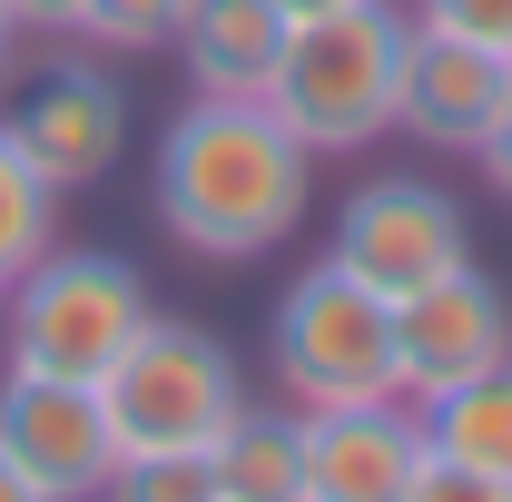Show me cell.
Instances as JSON below:
<instances>
[{
    "label": "cell",
    "mask_w": 512,
    "mask_h": 502,
    "mask_svg": "<svg viewBox=\"0 0 512 502\" xmlns=\"http://www.w3.org/2000/svg\"><path fill=\"white\" fill-rule=\"evenodd\" d=\"M316 207V148L276 119L266 99H188L158 128L148 158V217L168 227V247L207 266H247L286 247Z\"/></svg>",
    "instance_id": "cell-1"
},
{
    "label": "cell",
    "mask_w": 512,
    "mask_h": 502,
    "mask_svg": "<svg viewBox=\"0 0 512 502\" xmlns=\"http://www.w3.org/2000/svg\"><path fill=\"white\" fill-rule=\"evenodd\" d=\"M286 10L276 0H188L178 20V69H188L197 99H266L276 89V60H286Z\"/></svg>",
    "instance_id": "cell-12"
},
{
    "label": "cell",
    "mask_w": 512,
    "mask_h": 502,
    "mask_svg": "<svg viewBox=\"0 0 512 502\" xmlns=\"http://www.w3.org/2000/svg\"><path fill=\"white\" fill-rule=\"evenodd\" d=\"M217 502H306V404H256L217 434Z\"/></svg>",
    "instance_id": "cell-13"
},
{
    "label": "cell",
    "mask_w": 512,
    "mask_h": 502,
    "mask_svg": "<svg viewBox=\"0 0 512 502\" xmlns=\"http://www.w3.org/2000/svg\"><path fill=\"white\" fill-rule=\"evenodd\" d=\"M473 168L512 197V89H503V119H493V138H483V158H473Z\"/></svg>",
    "instance_id": "cell-20"
},
{
    "label": "cell",
    "mask_w": 512,
    "mask_h": 502,
    "mask_svg": "<svg viewBox=\"0 0 512 502\" xmlns=\"http://www.w3.org/2000/svg\"><path fill=\"white\" fill-rule=\"evenodd\" d=\"M10 40H20V20H10V0H0V89H10Z\"/></svg>",
    "instance_id": "cell-23"
},
{
    "label": "cell",
    "mask_w": 512,
    "mask_h": 502,
    "mask_svg": "<svg viewBox=\"0 0 512 502\" xmlns=\"http://www.w3.org/2000/svg\"><path fill=\"white\" fill-rule=\"evenodd\" d=\"M404 40H414V10L404 0H345L325 20H296L266 109L296 128L316 158H365L375 138H394Z\"/></svg>",
    "instance_id": "cell-3"
},
{
    "label": "cell",
    "mask_w": 512,
    "mask_h": 502,
    "mask_svg": "<svg viewBox=\"0 0 512 502\" xmlns=\"http://www.w3.org/2000/svg\"><path fill=\"white\" fill-rule=\"evenodd\" d=\"M0 119H10L20 148H30V168L69 197V188H99V178L119 168V148H128V89L109 79V60L60 50V60H40L30 79H20V99H10Z\"/></svg>",
    "instance_id": "cell-8"
},
{
    "label": "cell",
    "mask_w": 512,
    "mask_h": 502,
    "mask_svg": "<svg viewBox=\"0 0 512 502\" xmlns=\"http://www.w3.org/2000/svg\"><path fill=\"white\" fill-rule=\"evenodd\" d=\"M266 365L286 404H375L394 394V306L365 276H345L335 256L296 266V286L266 315Z\"/></svg>",
    "instance_id": "cell-5"
},
{
    "label": "cell",
    "mask_w": 512,
    "mask_h": 502,
    "mask_svg": "<svg viewBox=\"0 0 512 502\" xmlns=\"http://www.w3.org/2000/svg\"><path fill=\"white\" fill-rule=\"evenodd\" d=\"M286 20H325V10H345V0H276Z\"/></svg>",
    "instance_id": "cell-24"
},
{
    "label": "cell",
    "mask_w": 512,
    "mask_h": 502,
    "mask_svg": "<svg viewBox=\"0 0 512 502\" xmlns=\"http://www.w3.org/2000/svg\"><path fill=\"white\" fill-rule=\"evenodd\" d=\"M424 404L375 394V404H316L306 414V502H404L424 473Z\"/></svg>",
    "instance_id": "cell-11"
},
{
    "label": "cell",
    "mask_w": 512,
    "mask_h": 502,
    "mask_svg": "<svg viewBox=\"0 0 512 502\" xmlns=\"http://www.w3.org/2000/svg\"><path fill=\"white\" fill-rule=\"evenodd\" d=\"M99 404H109L119 453H217V434L247 414V365L227 355L217 325L148 315V335L109 365Z\"/></svg>",
    "instance_id": "cell-4"
},
{
    "label": "cell",
    "mask_w": 512,
    "mask_h": 502,
    "mask_svg": "<svg viewBox=\"0 0 512 502\" xmlns=\"http://www.w3.org/2000/svg\"><path fill=\"white\" fill-rule=\"evenodd\" d=\"M424 30H463V40H493L512 50V0H404Z\"/></svg>",
    "instance_id": "cell-18"
},
{
    "label": "cell",
    "mask_w": 512,
    "mask_h": 502,
    "mask_svg": "<svg viewBox=\"0 0 512 502\" xmlns=\"http://www.w3.org/2000/svg\"><path fill=\"white\" fill-rule=\"evenodd\" d=\"M424 434H434V453H453V463L512 483V355L493 365V375L434 394V404H424Z\"/></svg>",
    "instance_id": "cell-14"
},
{
    "label": "cell",
    "mask_w": 512,
    "mask_h": 502,
    "mask_svg": "<svg viewBox=\"0 0 512 502\" xmlns=\"http://www.w3.org/2000/svg\"><path fill=\"white\" fill-rule=\"evenodd\" d=\"M503 89H512V50L414 20V40H404V89H394V128H404L424 158H483V138L503 119Z\"/></svg>",
    "instance_id": "cell-10"
},
{
    "label": "cell",
    "mask_w": 512,
    "mask_h": 502,
    "mask_svg": "<svg viewBox=\"0 0 512 502\" xmlns=\"http://www.w3.org/2000/svg\"><path fill=\"white\" fill-rule=\"evenodd\" d=\"M10 20H20V30H60V40H69L79 0H10Z\"/></svg>",
    "instance_id": "cell-21"
},
{
    "label": "cell",
    "mask_w": 512,
    "mask_h": 502,
    "mask_svg": "<svg viewBox=\"0 0 512 502\" xmlns=\"http://www.w3.org/2000/svg\"><path fill=\"white\" fill-rule=\"evenodd\" d=\"M99 502H217V463L207 453H119Z\"/></svg>",
    "instance_id": "cell-17"
},
{
    "label": "cell",
    "mask_w": 512,
    "mask_h": 502,
    "mask_svg": "<svg viewBox=\"0 0 512 502\" xmlns=\"http://www.w3.org/2000/svg\"><path fill=\"white\" fill-rule=\"evenodd\" d=\"M148 276L109 247H40L0 286V365L10 375H60V384H109L128 345L148 335Z\"/></svg>",
    "instance_id": "cell-2"
},
{
    "label": "cell",
    "mask_w": 512,
    "mask_h": 502,
    "mask_svg": "<svg viewBox=\"0 0 512 502\" xmlns=\"http://www.w3.org/2000/svg\"><path fill=\"white\" fill-rule=\"evenodd\" d=\"M188 20V0H79L69 40H89L99 60H138V50H168Z\"/></svg>",
    "instance_id": "cell-16"
},
{
    "label": "cell",
    "mask_w": 512,
    "mask_h": 502,
    "mask_svg": "<svg viewBox=\"0 0 512 502\" xmlns=\"http://www.w3.org/2000/svg\"><path fill=\"white\" fill-rule=\"evenodd\" d=\"M503 355H512V286L503 276L453 266V276H434V286L394 296V394L434 404V394H453V384L493 375Z\"/></svg>",
    "instance_id": "cell-7"
},
{
    "label": "cell",
    "mask_w": 512,
    "mask_h": 502,
    "mask_svg": "<svg viewBox=\"0 0 512 502\" xmlns=\"http://www.w3.org/2000/svg\"><path fill=\"white\" fill-rule=\"evenodd\" d=\"M0 502H50V493H40V483H30V473H20V463L0 453Z\"/></svg>",
    "instance_id": "cell-22"
},
{
    "label": "cell",
    "mask_w": 512,
    "mask_h": 502,
    "mask_svg": "<svg viewBox=\"0 0 512 502\" xmlns=\"http://www.w3.org/2000/svg\"><path fill=\"white\" fill-rule=\"evenodd\" d=\"M404 502H512V483L453 463V453H424V473H414V493H404Z\"/></svg>",
    "instance_id": "cell-19"
},
{
    "label": "cell",
    "mask_w": 512,
    "mask_h": 502,
    "mask_svg": "<svg viewBox=\"0 0 512 502\" xmlns=\"http://www.w3.org/2000/svg\"><path fill=\"white\" fill-rule=\"evenodd\" d=\"M40 247H60V188L30 168V148L10 138V119H0V286H10Z\"/></svg>",
    "instance_id": "cell-15"
},
{
    "label": "cell",
    "mask_w": 512,
    "mask_h": 502,
    "mask_svg": "<svg viewBox=\"0 0 512 502\" xmlns=\"http://www.w3.org/2000/svg\"><path fill=\"white\" fill-rule=\"evenodd\" d=\"M0 453L50 502H99V483L119 473V434H109L99 384L10 375V365H0Z\"/></svg>",
    "instance_id": "cell-9"
},
{
    "label": "cell",
    "mask_w": 512,
    "mask_h": 502,
    "mask_svg": "<svg viewBox=\"0 0 512 502\" xmlns=\"http://www.w3.org/2000/svg\"><path fill=\"white\" fill-rule=\"evenodd\" d=\"M335 266L345 276H365L384 306L394 296H414V286H434L453 266H473V217H463V197L444 178H414V168H384L365 188L335 207Z\"/></svg>",
    "instance_id": "cell-6"
}]
</instances>
